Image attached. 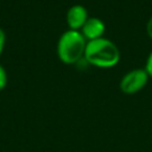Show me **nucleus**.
<instances>
[{
    "mask_svg": "<svg viewBox=\"0 0 152 152\" xmlns=\"http://www.w3.org/2000/svg\"><path fill=\"white\" fill-rule=\"evenodd\" d=\"M84 57L91 65L99 68H112L118 64L120 51L112 40L101 37L87 42Z\"/></svg>",
    "mask_w": 152,
    "mask_h": 152,
    "instance_id": "1",
    "label": "nucleus"
},
{
    "mask_svg": "<svg viewBox=\"0 0 152 152\" xmlns=\"http://www.w3.org/2000/svg\"><path fill=\"white\" fill-rule=\"evenodd\" d=\"M87 39L78 30H66L62 33L57 43V55L66 64L76 63L84 56Z\"/></svg>",
    "mask_w": 152,
    "mask_h": 152,
    "instance_id": "2",
    "label": "nucleus"
},
{
    "mask_svg": "<svg viewBox=\"0 0 152 152\" xmlns=\"http://www.w3.org/2000/svg\"><path fill=\"white\" fill-rule=\"evenodd\" d=\"M148 74L145 69L138 68L128 71L127 74L124 75V77L120 81V89L125 94H134L141 90L147 81H148Z\"/></svg>",
    "mask_w": 152,
    "mask_h": 152,
    "instance_id": "3",
    "label": "nucleus"
},
{
    "mask_svg": "<svg viewBox=\"0 0 152 152\" xmlns=\"http://www.w3.org/2000/svg\"><path fill=\"white\" fill-rule=\"evenodd\" d=\"M106 25L104 23L96 17H89L84 25L81 28V33L87 40H94L97 38H101L104 33Z\"/></svg>",
    "mask_w": 152,
    "mask_h": 152,
    "instance_id": "4",
    "label": "nucleus"
},
{
    "mask_svg": "<svg viewBox=\"0 0 152 152\" xmlns=\"http://www.w3.org/2000/svg\"><path fill=\"white\" fill-rule=\"evenodd\" d=\"M88 18L87 8L82 5H72L66 12V24L70 30L82 28Z\"/></svg>",
    "mask_w": 152,
    "mask_h": 152,
    "instance_id": "5",
    "label": "nucleus"
},
{
    "mask_svg": "<svg viewBox=\"0 0 152 152\" xmlns=\"http://www.w3.org/2000/svg\"><path fill=\"white\" fill-rule=\"evenodd\" d=\"M7 84V72L5 68L0 64V90H2Z\"/></svg>",
    "mask_w": 152,
    "mask_h": 152,
    "instance_id": "6",
    "label": "nucleus"
},
{
    "mask_svg": "<svg viewBox=\"0 0 152 152\" xmlns=\"http://www.w3.org/2000/svg\"><path fill=\"white\" fill-rule=\"evenodd\" d=\"M145 70L147 71L148 76L152 77V51L150 52L147 59H146V64H145Z\"/></svg>",
    "mask_w": 152,
    "mask_h": 152,
    "instance_id": "7",
    "label": "nucleus"
},
{
    "mask_svg": "<svg viewBox=\"0 0 152 152\" xmlns=\"http://www.w3.org/2000/svg\"><path fill=\"white\" fill-rule=\"evenodd\" d=\"M5 39H6V36H5V32L4 30L0 27V55L4 50V45H5Z\"/></svg>",
    "mask_w": 152,
    "mask_h": 152,
    "instance_id": "8",
    "label": "nucleus"
},
{
    "mask_svg": "<svg viewBox=\"0 0 152 152\" xmlns=\"http://www.w3.org/2000/svg\"><path fill=\"white\" fill-rule=\"evenodd\" d=\"M146 31H147V34L152 38V17L148 19L147 21V25H146Z\"/></svg>",
    "mask_w": 152,
    "mask_h": 152,
    "instance_id": "9",
    "label": "nucleus"
}]
</instances>
